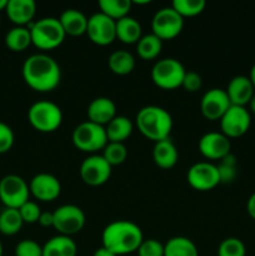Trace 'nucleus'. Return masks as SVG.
I'll list each match as a JSON object with an SVG mask.
<instances>
[{"instance_id": "obj_1", "label": "nucleus", "mask_w": 255, "mask_h": 256, "mask_svg": "<svg viewBox=\"0 0 255 256\" xmlns=\"http://www.w3.org/2000/svg\"><path fill=\"white\" fill-rule=\"evenodd\" d=\"M22 78L35 92L54 90L62 79L59 64L46 54H32L22 64Z\"/></svg>"}, {"instance_id": "obj_2", "label": "nucleus", "mask_w": 255, "mask_h": 256, "mask_svg": "<svg viewBox=\"0 0 255 256\" xmlns=\"http://www.w3.org/2000/svg\"><path fill=\"white\" fill-rule=\"evenodd\" d=\"M102 240L105 249L119 256L138 252L144 236L142 229L135 222L129 220H116L105 226Z\"/></svg>"}, {"instance_id": "obj_3", "label": "nucleus", "mask_w": 255, "mask_h": 256, "mask_svg": "<svg viewBox=\"0 0 255 256\" xmlns=\"http://www.w3.org/2000/svg\"><path fill=\"white\" fill-rule=\"evenodd\" d=\"M136 126L145 138L155 142H162L169 139L172 132V115L162 108L148 105L136 114Z\"/></svg>"}, {"instance_id": "obj_4", "label": "nucleus", "mask_w": 255, "mask_h": 256, "mask_svg": "<svg viewBox=\"0 0 255 256\" xmlns=\"http://www.w3.org/2000/svg\"><path fill=\"white\" fill-rule=\"evenodd\" d=\"M32 35V44L42 50H52L62 45L65 32L56 18H42L28 25Z\"/></svg>"}, {"instance_id": "obj_5", "label": "nucleus", "mask_w": 255, "mask_h": 256, "mask_svg": "<svg viewBox=\"0 0 255 256\" xmlns=\"http://www.w3.org/2000/svg\"><path fill=\"white\" fill-rule=\"evenodd\" d=\"M28 120L40 132H54L62 122V112L59 105L49 100L34 102L28 110Z\"/></svg>"}, {"instance_id": "obj_6", "label": "nucleus", "mask_w": 255, "mask_h": 256, "mask_svg": "<svg viewBox=\"0 0 255 256\" xmlns=\"http://www.w3.org/2000/svg\"><path fill=\"white\" fill-rule=\"evenodd\" d=\"M72 140L75 148L84 152H96L98 150L104 149L109 142L105 126L95 124L89 120L75 128Z\"/></svg>"}, {"instance_id": "obj_7", "label": "nucleus", "mask_w": 255, "mask_h": 256, "mask_svg": "<svg viewBox=\"0 0 255 256\" xmlns=\"http://www.w3.org/2000/svg\"><path fill=\"white\" fill-rule=\"evenodd\" d=\"M185 72L186 70L179 60L165 58L154 64L152 69V80L162 89L172 90L182 86Z\"/></svg>"}, {"instance_id": "obj_8", "label": "nucleus", "mask_w": 255, "mask_h": 256, "mask_svg": "<svg viewBox=\"0 0 255 256\" xmlns=\"http://www.w3.org/2000/svg\"><path fill=\"white\" fill-rule=\"evenodd\" d=\"M184 18L180 16L172 6L162 8L152 20V34L162 40H172L182 32Z\"/></svg>"}, {"instance_id": "obj_9", "label": "nucleus", "mask_w": 255, "mask_h": 256, "mask_svg": "<svg viewBox=\"0 0 255 256\" xmlns=\"http://www.w3.org/2000/svg\"><path fill=\"white\" fill-rule=\"evenodd\" d=\"M29 185L22 178L10 174L0 180V200L5 208L19 209L29 200Z\"/></svg>"}, {"instance_id": "obj_10", "label": "nucleus", "mask_w": 255, "mask_h": 256, "mask_svg": "<svg viewBox=\"0 0 255 256\" xmlns=\"http://www.w3.org/2000/svg\"><path fill=\"white\" fill-rule=\"evenodd\" d=\"M54 212V225L60 235L72 236L78 234L85 225V214L79 206L72 204L62 205Z\"/></svg>"}, {"instance_id": "obj_11", "label": "nucleus", "mask_w": 255, "mask_h": 256, "mask_svg": "<svg viewBox=\"0 0 255 256\" xmlns=\"http://www.w3.org/2000/svg\"><path fill=\"white\" fill-rule=\"evenodd\" d=\"M112 168L102 155L92 154L85 158L80 165V178L86 185L100 186L110 179Z\"/></svg>"}, {"instance_id": "obj_12", "label": "nucleus", "mask_w": 255, "mask_h": 256, "mask_svg": "<svg viewBox=\"0 0 255 256\" xmlns=\"http://www.w3.org/2000/svg\"><path fill=\"white\" fill-rule=\"evenodd\" d=\"M186 180L190 186L198 192H209L222 182L218 166L208 162H196L190 166Z\"/></svg>"}, {"instance_id": "obj_13", "label": "nucleus", "mask_w": 255, "mask_h": 256, "mask_svg": "<svg viewBox=\"0 0 255 256\" xmlns=\"http://www.w3.org/2000/svg\"><path fill=\"white\" fill-rule=\"evenodd\" d=\"M88 38L94 44L100 46L110 45L116 39V30H115V20L110 19L102 12H95L88 18Z\"/></svg>"}, {"instance_id": "obj_14", "label": "nucleus", "mask_w": 255, "mask_h": 256, "mask_svg": "<svg viewBox=\"0 0 255 256\" xmlns=\"http://www.w3.org/2000/svg\"><path fill=\"white\" fill-rule=\"evenodd\" d=\"M252 118L245 106L232 105L220 119L222 132L230 138H239L249 130Z\"/></svg>"}, {"instance_id": "obj_15", "label": "nucleus", "mask_w": 255, "mask_h": 256, "mask_svg": "<svg viewBox=\"0 0 255 256\" xmlns=\"http://www.w3.org/2000/svg\"><path fill=\"white\" fill-rule=\"evenodd\" d=\"M232 106L225 90L214 88L202 95L200 102V110L208 120H220L226 110Z\"/></svg>"}, {"instance_id": "obj_16", "label": "nucleus", "mask_w": 255, "mask_h": 256, "mask_svg": "<svg viewBox=\"0 0 255 256\" xmlns=\"http://www.w3.org/2000/svg\"><path fill=\"white\" fill-rule=\"evenodd\" d=\"M198 146L202 156L206 159L222 160L230 154L232 144L229 138L225 136L222 132H210L200 138Z\"/></svg>"}, {"instance_id": "obj_17", "label": "nucleus", "mask_w": 255, "mask_h": 256, "mask_svg": "<svg viewBox=\"0 0 255 256\" xmlns=\"http://www.w3.org/2000/svg\"><path fill=\"white\" fill-rule=\"evenodd\" d=\"M29 190L30 194L40 202H54L62 192V185L54 175L40 172L30 180Z\"/></svg>"}, {"instance_id": "obj_18", "label": "nucleus", "mask_w": 255, "mask_h": 256, "mask_svg": "<svg viewBox=\"0 0 255 256\" xmlns=\"http://www.w3.org/2000/svg\"><path fill=\"white\" fill-rule=\"evenodd\" d=\"M225 92L232 105H236V106H245L249 104L252 95L255 94L252 82H250L249 76H245V75H238L232 78Z\"/></svg>"}, {"instance_id": "obj_19", "label": "nucleus", "mask_w": 255, "mask_h": 256, "mask_svg": "<svg viewBox=\"0 0 255 256\" xmlns=\"http://www.w3.org/2000/svg\"><path fill=\"white\" fill-rule=\"evenodd\" d=\"M86 114L89 122L102 125V126H106L116 116V105L109 98H96L88 105Z\"/></svg>"}, {"instance_id": "obj_20", "label": "nucleus", "mask_w": 255, "mask_h": 256, "mask_svg": "<svg viewBox=\"0 0 255 256\" xmlns=\"http://www.w3.org/2000/svg\"><path fill=\"white\" fill-rule=\"evenodd\" d=\"M8 18L16 26H25L32 22V18L36 12V4L34 0H8L6 5Z\"/></svg>"}, {"instance_id": "obj_21", "label": "nucleus", "mask_w": 255, "mask_h": 256, "mask_svg": "<svg viewBox=\"0 0 255 256\" xmlns=\"http://www.w3.org/2000/svg\"><path fill=\"white\" fill-rule=\"evenodd\" d=\"M62 30L65 35L70 36H80L86 34L88 29V18L82 12L76 9H68L62 12L59 18Z\"/></svg>"}, {"instance_id": "obj_22", "label": "nucleus", "mask_w": 255, "mask_h": 256, "mask_svg": "<svg viewBox=\"0 0 255 256\" xmlns=\"http://www.w3.org/2000/svg\"><path fill=\"white\" fill-rule=\"evenodd\" d=\"M178 150L170 139L155 142L152 148V160L162 169H172L178 162Z\"/></svg>"}, {"instance_id": "obj_23", "label": "nucleus", "mask_w": 255, "mask_h": 256, "mask_svg": "<svg viewBox=\"0 0 255 256\" xmlns=\"http://www.w3.org/2000/svg\"><path fill=\"white\" fill-rule=\"evenodd\" d=\"M78 246L70 236L58 235L42 246V256H76Z\"/></svg>"}, {"instance_id": "obj_24", "label": "nucleus", "mask_w": 255, "mask_h": 256, "mask_svg": "<svg viewBox=\"0 0 255 256\" xmlns=\"http://www.w3.org/2000/svg\"><path fill=\"white\" fill-rule=\"evenodd\" d=\"M115 30L116 39L124 44H136L142 38V25L129 15L115 22Z\"/></svg>"}, {"instance_id": "obj_25", "label": "nucleus", "mask_w": 255, "mask_h": 256, "mask_svg": "<svg viewBox=\"0 0 255 256\" xmlns=\"http://www.w3.org/2000/svg\"><path fill=\"white\" fill-rule=\"evenodd\" d=\"M134 125L132 120L122 115H116L109 124L105 126L108 142H124L132 135Z\"/></svg>"}, {"instance_id": "obj_26", "label": "nucleus", "mask_w": 255, "mask_h": 256, "mask_svg": "<svg viewBox=\"0 0 255 256\" xmlns=\"http://www.w3.org/2000/svg\"><path fill=\"white\" fill-rule=\"evenodd\" d=\"M164 256H199L194 242L185 236H175L164 245Z\"/></svg>"}, {"instance_id": "obj_27", "label": "nucleus", "mask_w": 255, "mask_h": 256, "mask_svg": "<svg viewBox=\"0 0 255 256\" xmlns=\"http://www.w3.org/2000/svg\"><path fill=\"white\" fill-rule=\"evenodd\" d=\"M110 70L116 75H128L134 70L135 59L126 50H116L108 59Z\"/></svg>"}, {"instance_id": "obj_28", "label": "nucleus", "mask_w": 255, "mask_h": 256, "mask_svg": "<svg viewBox=\"0 0 255 256\" xmlns=\"http://www.w3.org/2000/svg\"><path fill=\"white\" fill-rule=\"evenodd\" d=\"M162 49V40L159 39L156 35L148 34L140 38L136 42V52L142 59L152 60L159 56Z\"/></svg>"}, {"instance_id": "obj_29", "label": "nucleus", "mask_w": 255, "mask_h": 256, "mask_svg": "<svg viewBox=\"0 0 255 256\" xmlns=\"http://www.w3.org/2000/svg\"><path fill=\"white\" fill-rule=\"evenodd\" d=\"M132 0H100L99 2L100 12L115 22L128 16L130 9H132Z\"/></svg>"}, {"instance_id": "obj_30", "label": "nucleus", "mask_w": 255, "mask_h": 256, "mask_svg": "<svg viewBox=\"0 0 255 256\" xmlns=\"http://www.w3.org/2000/svg\"><path fill=\"white\" fill-rule=\"evenodd\" d=\"M5 44L12 52H22L32 44L30 30L25 26H15L5 35Z\"/></svg>"}, {"instance_id": "obj_31", "label": "nucleus", "mask_w": 255, "mask_h": 256, "mask_svg": "<svg viewBox=\"0 0 255 256\" xmlns=\"http://www.w3.org/2000/svg\"><path fill=\"white\" fill-rule=\"evenodd\" d=\"M22 222L19 209L5 208L0 212V232L4 235H15L22 229Z\"/></svg>"}, {"instance_id": "obj_32", "label": "nucleus", "mask_w": 255, "mask_h": 256, "mask_svg": "<svg viewBox=\"0 0 255 256\" xmlns=\"http://www.w3.org/2000/svg\"><path fill=\"white\" fill-rule=\"evenodd\" d=\"M206 2L204 0H174L172 8L180 16L192 18L204 12Z\"/></svg>"}, {"instance_id": "obj_33", "label": "nucleus", "mask_w": 255, "mask_h": 256, "mask_svg": "<svg viewBox=\"0 0 255 256\" xmlns=\"http://www.w3.org/2000/svg\"><path fill=\"white\" fill-rule=\"evenodd\" d=\"M102 156L112 166L122 164L128 156V150L124 142H108L102 149Z\"/></svg>"}, {"instance_id": "obj_34", "label": "nucleus", "mask_w": 255, "mask_h": 256, "mask_svg": "<svg viewBox=\"0 0 255 256\" xmlns=\"http://www.w3.org/2000/svg\"><path fill=\"white\" fill-rule=\"evenodd\" d=\"M246 249L244 242L238 238H228L220 242L218 256H245Z\"/></svg>"}, {"instance_id": "obj_35", "label": "nucleus", "mask_w": 255, "mask_h": 256, "mask_svg": "<svg viewBox=\"0 0 255 256\" xmlns=\"http://www.w3.org/2000/svg\"><path fill=\"white\" fill-rule=\"evenodd\" d=\"M19 212L22 215V222H28V224H34V222H39L42 210H40L39 205L36 202H32V200H28L25 204H22L19 208Z\"/></svg>"}, {"instance_id": "obj_36", "label": "nucleus", "mask_w": 255, "mask_h": 256, "mask_svg": "<svg viewBox=\"0 0 255 256\" xmlns=\"http://www.w3.org/2000/svg\"><path fill=\"white\" fill-rule=\"evenodd\" d=\"M139 256H164V245L155 239H144L138 249Z\"/></svg>"}, {"instance_id": "obj_37", "label": "nucleus", "mask_w": 255, "mask_h": 256, "mask_svg": "<svg viewBox=\"0 0 255 256\" xmlns=\"http://www.w3.org/2000/svg\"><path fill=\"white\" fill-rule=\"evenodd\" d=\"M15 256H42V246L32 239L22 240L15 248Z\"/></svg>"}, {"instance_id": "obj_38", "label": "nucleus", "mask_w": 255, "mask_h": 256, "mask_svg": "<svg viewBox=\"0 0 255 256\" xmlns=\"http://www.w3.org/2000/svg\"><path fill=\"white\" fill-rule=\"evenodd\" d=\"M220 174V182H232L235 178V159L232 155H228L222 159V164L218 166Z\"/></svg>"}, {"instance_id": "obj_39", "label": "nucleus", "mask_w": 255, "mask_h": 256, "mask_svg": "<svg viewBox=\"0 0 255 256\" xmlns=\"http://www.w3.org/2000/svg\"><path fill=\"white\" fill-rule=\"evenodd\" d=\"M14 145V132L12 128L0 122V154L9 152Z\"/></svg>"}, {"instance_id": "obj_40", "label": "nucleus", "mask_w": 255, "mask_h": 256, "mask_svg": "<svg viewBox=\"0 0 255 256\" xmlns=\"http://www.w3.org/2000/svg\"><path fill=\"white\" fill-rule=\"evenodd\" d=\"M202 80L198 72H185V76L182 79V86L184 88L186 92H195L202 88Z\"/></svg>"}, {"instance_id": "obj_41", "label": "nucleus", "mask_w": 255, "mask_h": 256, "mask_svg": "<svg viewBox=\"0 0 255 256\" xmlns=\"http://www.w3.org/2000/svg\"><path fill=\"white\" fill-rule=\"evenodd\" d=\"M38 222L44 228L52 226V225H54V212H42V214H40V218H39V222Z\"/></svg>"}, {"instance_id": "obj_42", "label": "nucleus", "mask_w": 255, "mask_h": 256, "mask_svg": "<svg viewBox=\"0 0 255 256\" xmlns=\"http://www.w3.org/2000/svg\"><path fill=\"white\" fill-rule=\"evenodd\" d=\"M246 210H248V214L255 219V192H252L250 195L249 200H248V204H246Z\"/></svg>"}, {"instance_id": "obj_43", "label": "nucleus", "mask_w": 255, "mask_h": 256, "mask_svg": "<svg viewBox=\"0 0 255 256\" xmlns=\"http://www.w3.org/2000/svg\"><path fill=\"white\" fill-rule=\"evenodd\" d=\"M92 256H116V255H115L114 252H110V250L105 249L104 246H102L98 250H95V252L92 254Z\"/></svg>"}, {"instance_id": "obj_44", "label": "nucleus", "mask_w": 255, "mask_h": 256, "mask_svg": "<svg viewBox=\"0 0 255 256\" xmlns=\"http://www.w3.org/2000/svg\"><path fill=\"white\" fill-rule=\"evenodd\" d=\"M249 79H250V82H252V86H254V89H255V64L252 65V69H250V75H249Z\"/></svg>"}, {"instance_id": "obj_45", "label": "nucleus", "mask_w": 255, "mask_h": 256, "mask_svg": "<svg viewBox=\"0 0 255 256\" xmlns=\"http://www.w3.org/2000/svg\"><path fill=\"white\" fill-rule=\"evenodd\" d=\"M249 106H250V110H252V112L255 114V94L252 95V100L249 102Z\"/></svg>"}, {"instance_id": "obj_46", "label": "nucleus", "mask_w": 255, "mask_h": 256, "mask_svg": "<svg viewBox=\"0 0 255 256\" xmlns=\"http://www.w3.org/2000/svg\"><path fill=\"white\" fill-rule=\"evenodd\" d=\"M6 5H8V0H0V12L6 9Z\"/></svg>"}, {"instance_id": "obj_47", "label": "nucleus", "mask_w": 255, "mask_h": 256, "mask_svg": "<svg viewBox=\"0 0 255 256\" xmlns=\"http://www.w3.org/2000/svg\"><path fill=\"white\" fill-rule=\"evenodd\" d=\"M0 256H2V242H0Z\"/></svg>"}, {"instance_id": "obj_48", "label": "nucleus", "mask_w": 255, "mask_h": 256, "mask_svg": "<svg viewBox=\"0 0 255 256\" xmlns=\"http://www.w3.org/2000/svg\"><path fill=\"white\" fill-rule=\"evenodd\" d=\"M0 22H2V16H0Z\"/></svg>"}]
</instances>
